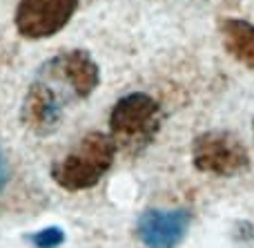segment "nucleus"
Wrapping results in <instances>:
<instances>
[{"label": "nucleus", "instance_id": "obj_8", "mask_svg": "<svg viewBox=\"0 0 254 248\" xmlns=\"http://www.w3.org/2000/svg\"><path fill=\"white\" fill-rule=\"evenodd\" d=\"M223 47L232 54L239 63L254 70V25L239 18H228L221 25Z\"/></svg>", "mask_w": 254, "mask_h": 248}, {"label": "nucleus", "instance_id": "obj_3", "mask_svg": "<svg viewBox=\"0 0 254 248\" xmlns=\"http://www.w3.org/2000/svg\"><path fill=\"white\" fill-rule=\"evenodd\" d=\"M192 157L196 170L216 177H237L250 168L248 148L228 130H210L194 139Z\"/></svg>", "mask_w": 254, "mask_h": 248}, {"label": "nucleus", "instance_id": "obj_1", "mask_svg": "<svg viewBox=\"0 0 254 248\" xmlns=\"http://www.w3.org/2000/svg\"><path fill=\"white\" fill-rule=\"evenodd\" d=\"M116 157V143L105 132H89L78 146L52 165V179L69 192L94 188L112 168Z\"/></svg>", "mask_w": 254, "mask_h": 248}, {"label": "nucleus", "instance_id": "obj_9", "mask_svg": "<svg viewBox=\"0 0 254 248\" xmlns=\"http://www.w3.org/2000/svg\"><path fill=\"white\" fill-rule=\"evenodd\" d=\"M31 242L36 244V248H56L65 242V233L56 226H49V228H43V231L34 233Z\"/></svg>", "mask_w": 254, "mask_h": 248}, {"label": "nucleus", "instance_id": "obj_5", "mask_svg": "<svg viewBox=\"0 0 254 248\" xmlns=\"http://www.w3.org/2000/svg\"><path fill=\"white\" fill-rule=\"evenodd\" d=\"M80 0H20L16 9V29L29 40L58 34L74 18Z\"/></svg>", "mask_w": 254, "mask_h": 248}, {"label": "nucleus", "instance_id": "obj_6", "mask_svg": "<svg viewBox=\"0 0 254 248\" xmlns=\"http://www.w3.org/2000/svg\"><path fill=\"white\" fill-rule=\"evenodd\" d=\"M63 107H65V101H63L61 92L38 76L25 94L22 121L36 134H52L61 125Z\"/></svg>", "mask_w": 254, "mask_h": 248}, {"label": "nucleus", "instance_id": "obj_7", "mask_svg": "<svg viewBox=\"0 0 254 248\" xmlns=\"http://www.w3.org/2000/svg\"><path fill=\"white\" fill-rule=\"evenodd\" d=\"M190 228L188 210H145L138 219L140 242L147 248H174Z\"/></svg>", "mask_w": 254, "mask_h": 248}, {"label": "nucleus", "instance_id": "obj_10", "mask_svg": "<svg viewBox=\"0 0 254 248\" xmlns=\"http://www.w3.org/2000/svg\"><path fill=\"white\" fill-rule=\"evenodd\" d=\"M7 181H9V165H7V159H4L2 150H0V192L4 190Z\"/></svg>", "mask_w": 254, "mask_h": 248}, {"label": "nucleus", "instance_id": "obj_2", "mask_svg": "<svg viewBox=\"0 0 254 248\" xmlns=\"http://www.w3.org/2000/svg\"><path fill=\"white\" fill-rule=\"evenodd\" d=\"M161 105L149 94L134 92L119 98L110 114V137L127 155H140L161 128Z\"/></svg>", "mask_w": 254, "mask_h": 248}, {"label": "nucleus", "instance_id": "obj_4", "mask_svg": "<svg viewBox=\"0 0 254 248\" xmlns=\"http://www.w3.org/2000/svg\"><path fill=\"white\" fill-rule=\"evenodd\" d=\"M38 76L63 85L74 98H87L101 83V70L85 49H69L54 56L43 65Z\"/></svg>", "mask_w": 254, "mask_h": 248}, {"label": "nucleus", "instance_id": "obj_11", "mask_svg": "<svg viewBox=\"0 0 254 248\" xmlns=\"http://www.w3.org/2000/svg\"><path fill=\"white\" fill-rule=\"evenodd\" d=\"M252 130H254V121H252Z\"/></svg>", "mask_w": 254, "mask_h": 248}]
</instances>
